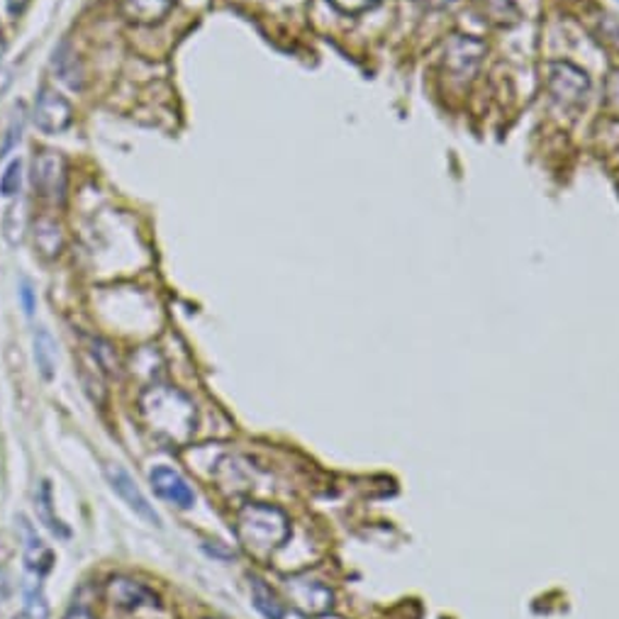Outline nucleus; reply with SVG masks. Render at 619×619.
I'll list each match as a JSON object with an SVG mask.
<instances>
[{
	"label": "nucleus",
	"mask_w": 619,
	"mask_h": 619,
	"mask_svg": "<svg viewBox=\"0 0 619 619\" xmlns=\"http://www.w3.org/2000/svg\"><path fill=\"white\" fill-rule=\"evenodd\" d=\"M35 245L39 251L45 253V257H49V259L59 257V251H62V247H64V239H62V230H59L57 222H52V220H39L37 222Z\"/></svg>",
	"instance_id": "nucleus-14"
},
{
	"label": "nucleus",
	"mask_w": 619,
	"mask_h": 619,
	"mask_svg": "<svg viewBox=\"0 0 619 619\" xmlns=\"http://www.w3.org/2000/svg\"><path fill=\"white\" fill-rule=\"evenodd\" d=\"M110 597L117 607H139V605H157V595L149 591L147 585L127 581V578H115L110 581Z\"/></svg>",
	"instance_id": "nucleus-10"
},
{
	"label": "nucleus",
	"mask_w": 619,
	"mask_h": 619,
	"mask_svg": "<svg viewBox=\"0 0 619 619\" xmlns=\"http://www.w3.org/2000/svg\"><path fill=\"white\" fill-rule=\"evenodd\" d=\"M20 530H23L25 540V571H27V583H42L45 575L49 573V568L54 564V556L49 552V546L42 542V536L37 534L35 524L27 520L25 515L17 517Z\"/></svg>",
	"instance_id": "nucleus-7"
},
{
	"label": "nucleus",
	"mask_w": 619,
	"mask_h": 619,
	"mask_svg": "<svg viewBox=\"0 0 619 619\" xmlns=\"http://www.w3.org/2000/svg\"><path fill=\"white\" fill-rule=\"evenodd\" d=\"M35 363L39 373H42L45 381L54 379L57 371V344L45 327H37L35 332Z\"/></svg>",
	"instance_id": "nucleus-13"
},
{
	"label": "nucleus",
	"mask_w": 619,
	"mask_h": 619,
	"mask_svg": "<svg viewBox=\"0 0 619 619\" xmlns=\"http://www.w3.org/2000/svg\"><path fill=\"white\" fill-rule=\"evenodd\" d=\"M52 69L59 76V81H64L69 88H74V90L84 88V69H81V62L76 59L74 49L69 47V42H62L54 49Z\"/></svg>",
	"instance_id": "nucleus-11"
},
{
	"label": "nucleus",
	"mask_w": 619,
	"mask_h": 619,
	"mask_svg": "<svg viewBox=\"0 0 619 619\" xmlns=\"http://www.w3.org/2000/svg\"><path fill=\"white\" fill-rule=\"evenodd\" d=\"M485 52H488V47H485L483 39L471 35H454L449 42L444 45L442 64L451 78L466 81L475 76Z\"/></svg>",
	"instance_id": "nucleus-4"
},
{
	"label": "nucleus",
	"mask_w": 619,
	"mask_h": 619,
	"mask_svg": "<svg viewBox=\"0 0 619 619\" xmlns=\"http://www.w3.org/2000/svg\"><path fill=\"white\" fill-rule=\"evenodd\" d=\"M106 475H108V483L110 488H113L123 500L135 510L139 517H145L147 522H151L154 527H161V517L157 515L154 507L149 505L147 495L137 488V483L132 481V475L123 469V466L117 463H108L106 466Z\"/></svg>",
	"instance_id": "nucleus-8"
},
{
	"label": "nucleus",
	"mask_w": 619,
	"mask_h": 619,
	"mask_svg": "<svg viewBox=\"0 0 619 619\" xmlns=\"http://www.w3.org/2000/svg\"><path fill=\"white\" fill-rule=\"evenodd\" d=\"M149 483L159 497H164L166 503L181 507V510H190L196 505V493H193L188 481L171 466H157L149 473Z\"/></svg>",
	"instance_id": "nucleus-9"
},
{
	"label": "nucleus",
	"mask_w": 619,
	"mask_h": 619,
	"mask_svg": "<svg viewBox=\"0 0 619 619\" xmlns=\"http://www.w3.org/2000/svg\"><path fill=\"white\" fill-rule=\"evenodd\" d=\"M69 181L66 159L57 151H42L33 164V184L45 200H64Z\"/></svg>",
	"instance_id": "nucleus-5"
},
{
	"label": "nucleus",
	"mask_w": 619,
	"mask_h": 619,
	"mask_svg": "<svg viewBox=\"0 0 619 619\" xmlns=\"http://www.w3.org/2000/svg\"><path fill=\"white\" fill-rule=\"evenodd\" d=\"M33 120L37 129H42L45 135H59L74 123V108L62 94H57L52 88H42L35 98Z\"/></svg>",
	"instance_id": "nucleus-6"
},
{
	"label": "nucleus",
	"mask_w": 619,
	"mask_h": 619,
	"mask_svg": "<svg viewBox=\"0 0 619 619\" xmlns=\"http://www.w3.org/2000/svg\"><path fill=\"white\" fill-rule=\"evenodd\" d=\"M605 103H607V108H610L612 113L619 117V69L612 71L610 76H607V84H605Z\"/></svg>",
	"instance_id": "nucleus-20"
},
{
	"label": "nucleus",
	"mask_w": 619,
	"mask_h": 619,
	"mask_svg": "<svg viewBox=\"0 0 619 619\" xmlns=\"http://www.w3.org/2000/svg\"><path fill=\"white\" fill-rule=\"evenodd\" d=\"M10 84V74H0V96H3V90L8 88Z\"/></svg>",
	"instance_id": "nucleus-25"
},
{
	"label": "nucleus",
	"mask_w": 619,
	"mask_h": 619,
	"mask_svg": "<svg viewBox=\"0 0 619 619\" xmlns=\"http://www.w3.org/2000/svg\"><path fill=\"white\" fill-rule=\"evenodd\" d=\"M481 13L497 27H510L520 20V8L515 0H481Z\"/></svg>",
	"instance_id": "nucleus-15"
},
{
	"label": "nucleus",
	"mask_w": 619,
	"mask_h": 619,
	"mask_svg": "<svg viewBox=\"0 0 619 619\" xmlns=\"http://www.w3.org/2000/svg\"><path fill=\"white\" fill-rule=\"evenodd\" d=\"M20 298H23V306H25V312L33 318L35 314V308H37V302H35V290L33 286H29L27 281H23V288H20Z\"/></svg>",
	"instance_id": "nucleus-21"
},
{
	"label": "nucleus",
	"mask_w": 619,
	"mask_h": 619,
	"mask_svg": "<svg viewBox=\"0 0 619 619\" xmlns=\"http://www.w3.org/2000/svg\"><path fill=\"white\" fill-rule=\"evenodd\" d=\"M420 3L430 10H446V8L456 5V0H420Z\"/></svg>",
	"instance_id": "nucleus-23"
},
{
	"label": "nucleus",
	"mask_w": 619,
	"mask_h": 619,
	"mask_svg": "<svg viewBox=\"0 0 619 619\" xmlns=\"http://www.w3.org/2000/svg\"><path fill=\"white\" fill-rule=\"evenodd\" d=\"M288 534V522L267 505H247L237 517V536L249 552L261 554L278 546Z\"/></svg>",
	"instance_id": "nucleus-2"
},
{
	"label": "nucleus",
	"mask_w": 619,
	"mask_h": 619,
	"mask_svg": "<svg viewBox=\"0 0 619 619\" xmlns=\"http://www.w3.org/2000/svg\"><path fill=\"white\" fill-rule=\"evenodd\" d=\"M20 186H23V164H20V159H15L0 174V196L13 198L20 193Z\"/></svg>",
	"instance_id": "nucleus-18"
},
{
	"label": "nucleus",
	"mask_w": 619,
	"mask_h": 619,
	"mask_svg": "<svg viewBox=\"0 0 619 619\" xmlns=\"http://www.w3.org/2000/svg\"><path fill=\"white\" fill-rule=\"evenodd\" d=\"M330 3L344 15H363L379 5L381 0H330Z\"/></svg>",
	"instance_id": "nucleus-19"
},
{
	"label": "nucleus",
	"mask_w": 619,
	"mask_h": 619,
	"mask_svg": "<svg viewBox=\"0 0 619 619\" xmlns=\"http://www.w3.org/2000/svg\"><path fill=\"white\" fill-rule=\"evenodd\" d=\"M251 597L253 607L267 617V619H283V605L278 603V597L271 593L269 585H263L259 578H251Z\"/></svg>",
	"instance_id": "nucleus-16"
},
{
	"label": "nucleus",
	"mask_w": 619,
	"mask_h": 619,
	"mask_svg": "<svg viewBox=\"0 0 619 619\" xmlns=\"http://www.w3.org/2000/svg\"><path fill=\"white\" fill-rule=\"evenodd\" d=\"M10 593H13V578L8 575L5 568H0V603L8 601Z\"/></svg>",
	"instance_id": "nucleus-22"
},
{
	"label": "nucleus",
	"mask_w": 619,
	"mask_h": 619,
	"mask_svg": "<svg viewBox=\"0 0 619 619\" xmlns=\"http://www.w3.org/2000/svg\"><path fill=\"white\" fill-rule=\"evenodd\" d=\"M147 428L159 440L186 444L196 432V410L184 393L169 385H151L139 400Z\"/></svg>",
	"instance_id": "nucleus-1"
},
{
	"label": "nucleus",
	"mask_w": 619,
	"mask_h": 619,
	"mask_svg": "<svg viewBox=\"0 0 619 619\" xmlns=\"http://www.w3.org/2000/svg\"><path fill=\"white\" fill-rule=\"evenodd\" d=\"M37 510H39V517H42V522L49 527V530H52L59 536H69V530L62 524V520H59V517H54V512H52V488H49L47 481L39 485Z\"/></svg>",
	"instance_id": "nucleus-17"
},
{
	"label": "nucleus",
	"mask_w": 619,
	"mask_h": 619,
	"mask_svg": "<svg viewBox=\"0 0 619 619\" xmlns=\"http://www.w3.org/2000/svg\"><path fill=\"white\" fill-rule=\"evenodd\" d=\"M546 88H549V96L558 108L566 113H575L591 96L593 81L581 66L571 62H552L546 66Z\"/></svg>",
	"instance_id": "nucleus-3"
},
{
	"label": "nucleus",
	"mask_w": 619,
	"mask_h": 619,
	"mask_svg": "<svg viewBox=\"0 0 619 619\" xmlns=\"http://www.w3.org/2000/svg\"><path fill=\"white\" fill-rule=\"evenodd\" d=\"M66 619H94V615H90L88 607H74Z\"/></svg>",
	"instance_id": "nucleus-24"
},
{
	"label": "nucleus",
	"mask_w": 619,
	"mask_h": 619,
	"mask_svg": "<svg viewBox=\"0 0 619 619\" xmlns=\"http://www.w3.org/2000/svg\"><path fill=\"white\" fill-rule=\"evenodd\" d=\"M176 0H120L123 13L135 23H157L174 10Z\"/></svg>",
	"instance_id": "nucleus-12"
}]
</instances>
